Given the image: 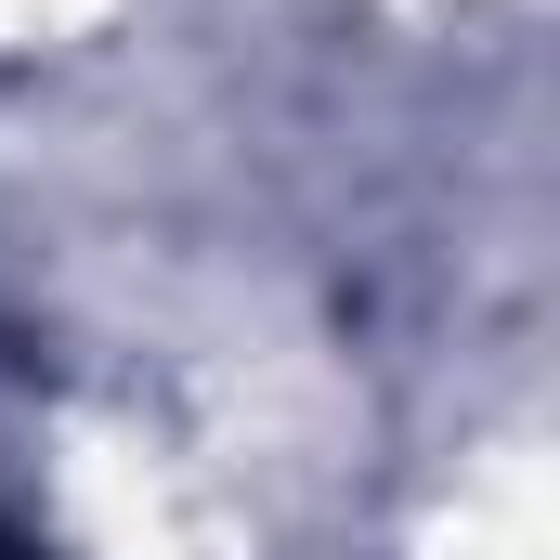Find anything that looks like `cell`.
I'll use <instances>...</instances> for the list:
<instances>
[{
    "instance_id": "obj_1",
    "label": "cell",
    "mask_w": 560,
    "mask_h": 560,
    "mask_svg": "<svg viewBox=\"0 0 560 560\" xmlns=\"http://www.w3.org/2000/svg\"><path fill=\"white\" fill-rule=\"evenodd\" d=\"M0 560H52V548H26V535H13V522H0Z\"/></svg>"
}]
</instances>
